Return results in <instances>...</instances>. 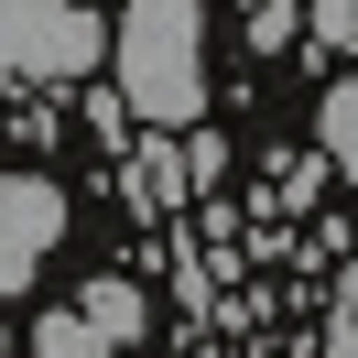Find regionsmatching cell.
I'll return each instance as SVG.
<instances>
[{
	"label": "cell",
	"mask_w": 358,
	"mask_h": 358,
	"mask_svg": "<svg viewBox=\"0 0 358 358\" xmlns=\"http://www.w3.org/2000/svg\"><path fill=\"white\" fill-rule=\"evenodd\" d=\"M109 55V33L76 0H0V87H76Z\"/></svg>",
	"instance_id": "obj_2"
},
{
	"label": "cell",
	"mask_w": 358,
	"mask_h": 358,
	"mask_svg": "<svg viewBox=\"0 0 358 358\" xmlns=\"http://www.w3.org/2000/svg\"><path fill=\"white\" fill-rule=\"evenodd\" d=\"M336 358H358V304H348V315H336Z\"/></svg>",
	"instance_id": "obj_10"
},
{
	"label": "cell",
	"mask_w": 358,
	"mask_h": 358,
	"mask_svg": "<svg viewBox=\"0 0 358 358\" xmlns=\"http://www.w3.org/2000/svg\"><path fill=\"white\" fill-rule=\"evenodd\" d=\"M109 66H120V98H131L141 131H196L206 109V11L196 0H131L109 33Z\"/></svg>",
	"instance_id": "obj_1"
},
{
	"label": "cell",
	"mask_w": 358,
	"mask_h": 358,
	"mask_svg": "<svg viewBox=\"0 0 358 358\" xmlns=\"http://www.w3.org/2000/svg\"><path fill=\"white\" fill-rule=\"evenodd\" d=\"M185 174L217 185V174H228V141H217V131H185Z\"/></svg>",
	"instance_id": "obj_9"
},
{
	"label": "cell",
	"mask_w": 358,
	"mask_h": 358,
	"mask_svg": "<svg viewBox=\"0 0 358 358\" xmlns=\"http://www.w3.org/2000/svg\"><path fill=\"white\" fill-rule=\"evenodd\" d=\"M55 239H66V185L55 174H0V293H22Z\"/></svg>",
	"instance_id": "obj_3"
},
{
	"label": "cell",
	"mask_w": 358,
	"mask_h": 358,
	"mask_svg": "<svg viewBox=\"0 0 358 358\" xmlns=\"http://www.w3.org/2000/svg\"><path fill=\"white\" fill-rule=\"evenodd\" d=\"M315 141H326V163L358 185V76H336V87H326V109H315Z\"/></svg>",
	"instance_id": "obj_5"
},
{
	"label": "cell",
	"mask_w": 358,
	"mask_h": 358,
	"mask_svg": "<svg viewBox=\"0 0 358 358\" xmlns=\"http://www.w3.org/2000/svg\"><path fill=\"white\" fill-rule=\"evenodd\" d=\"M174 131H152V141H131V206H174V185H185V163L163 152Z\"/></svg>",
	"instance_id": "obj_6"
},
{
	"label": "cell",
	"mask_w": 358,
	"mask_h": 358,
	"mask_svg": "<svg viewBox=\"0 0 358 358\" xmlns=\"http://www.w3.org/2000/svg\"><path fill=\"white\" fill-rule=\"evenodd\" d=\"M76 315H87V326L109 336V348H131V336L152 326V304H141V282H120V271H98V282L76 293Z\"/></svg>",
	"instance_id": "obj_4"
},
{
	"label": "cell",
	"mask_w": 358,
	"mask_h": 358,
	"mask_svg": "<svg viewBox=\"0 0 358 358\" xmlns=\"http://www.w3.org/2000/svg\"><path fill=\"white\" fill-rule=\"evenodd\" d=\"M33 358H109V336L66 304V315H44V326H33Z\"/></svg>",
	"instance_id": "obj_7"
},
{
	"label": "cell",
	"mask_w": 358,
	"mask_h": 358,
	"mask_svg": "<svg viewBox=\"0 0 358 358\" xmlns=\"http://www.w3.org/2000/svg\"><path fill=\"white\" fill-rule=\"evenodd\" d=\"M304 22L326 33V44H358V0H304Z\"/></svg>",
	"instance_id": "obj_8"
}]
</instances>
